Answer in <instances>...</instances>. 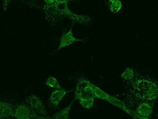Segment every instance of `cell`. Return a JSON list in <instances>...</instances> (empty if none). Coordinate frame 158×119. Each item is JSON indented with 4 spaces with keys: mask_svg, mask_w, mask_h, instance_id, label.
Returning <instances> with one entry per match:
<instances>
[{
    "mask_svg": "<svg viewBox=\"0 0 158 119\" xmlns=\"http://www.w3.org/2000/svg\"><path fill=\"white\" fill-rule=\"evenodd\" d=\"M74 90L73 99L74 101L84 97L98 98L122 110L133 118L137 116L135 110L130 109L123 101L107 94L85 77H81L78 79Z\"/></svg>",
    "mask_w": 158,
    "mask_h": 119,
    "instance_id": "cell-1",
    "label": "cell"
},
{
    "mask_svg": "<svg viewBox=\"0 0 158 119\" xmlns=\"http://www.w3.org/2000/svg\"><path fill=\"white\" fill-rule=\"evenodd\" d=\"M68 3L56 2L53 5L59 12L72 20L73 23L77 22L84 25H87L91 23V19L88 15L75 14L69 8Z\"/></svg>",
    "mask_w": 158,
    "mask_h": 119,
    "instance_id": "cell-2",
    "label": "cell"
},
{
    "mask_svg": "<svg viewBox=\"0 0 158 119\" xmlns=\"http://www.w3.org/2000/svg\"><path fill=\"white\" fill-rule=\"evenodd\" d=\"M140 82L139 84L136 85L135 89H134L135 93L138 96H140V98L143 102L150 103L151 101L156 99L158 94V87H156V84H150V82Z\"/></svg>",
    "mask_w": 158,
    "mask_h": 119,
    "instance_id": "cell-3",
    "label": "cell"
},
{
    "mask_svg": "<svg viewBox=\"0 0 158 119\" xmlns=\"http://www.w3.org/2000/svg\"><path fill=\"white\" fill-rule=\"evenodd\" d=\"M14 117L18 119H48L40 116L26 103L16 105L15 108Z\"/></svg>",
    "mask_w": 158,
    "mask_h": 119,
    "instance_id": "cell-4",
    "label": "cell"
},
{
    "mask_svg": "<svg viewBox=\"0 0 158 119\" xmlns=\"http://www.w3.org/2000/svg\"><path fill=\"white\" fill-rule=\"evenodd\" d=\"M25 101L38 113L48 119H51L42 100L36 94H31L26 98Z\"/></svg>",
    "mask_w": 158,
    "mask_h": 119,
    "instance_id": "cell-5",
    "label": "cell"
},
{
    "mask_svg": "<svg viewBox=\"0 0 158 119\" xmlns=\"http://www.w3.org/2000/svg\"><path fill=\"white\" fill-rule=\"evenodd\" d=\"M72 90H67L63 88L54 90L51 94L48 100L49 106L54 110H58L59 104L60 101L67 93Z\"/></svg>",
    "mask_w": 158,
    "mask_h": 119,
    "instance_id": "cell-6",
    "label": "cell"
},
{
    "mask_svg": "<svg viewBox=\"0 0 158 119\" xmlns=\"http://www.w3.org/2000/svg\"><path fill=\"white\" fill-rule=\"evenodd\" d=\"M73 23L69 30L64 32L61 36L60 39V43L57 49L53 52L55 54L60 49L69 46L76 42H84V40L77 38L74 37L72 33Z\"/></svg>",
    "mask_w": 158,
    "mask_h": 119,
    "instance_id": "cell-7",
    "label": "cell"
},
{
    "mask_svg": "<svg viewBox=\"0 0 158 119\" xmlns=\"http://www.w3.org/2000/svg\"><path fill=\"white\" fill-rule=\"evenodd\" d=\"M15 107L13 103L10 102L1 101L0 119L14 117Z\"/></svg>",
    "mask_w": 158,
    "mask_h": 119,
    "instance_id": "cell-8",
    "label": "cell"
},
{
    "mask_svg": "<svg viewBox=\"0 0 158 119\" xmlns=\"http://www.w3.org/2000/svg\"><path fill=\"white\" fill-rule=\"evenodd\" d=\"M135 110L143 119H148L152 112V105L150 103L143 102L138 105Z\"/></svg>",
    "mask_w": 158,
    "mask_h": 119,
    "instance_id": "cell-9",
    "label": "cell"
},
{
    "mask_svg": "<svg viewBox=\"0 0 158 119\" xmlns=\"http://www.w3.org/2000/svg\"><path fill=\"white\" fill-rule=\"evenodd\" d=\"M74 101L73 100L67 106L53 114L51 119H69V112Z\"/></svg>",
    "mask_w": 158,
    "mask_h": 119,
    "instance_id": "cell-10",
    "label": "cell"
},
{
    "mask_svg": "<svg viewBox=\"0 0 158 119\" xmlns=\"http://www.w3.org/2000/svg\"><path fill=\"white\" fill-rule=\"evenodd\" d=\"M107 5L110 11L114 13H117L122 7V3L119 0H108Z\"/></svg>",
    "mask_w": 158,
    "mask_h": 119,
    "instance_id": "cell-11",
    "label": "cell"
},
{
    "mask_svg": "<svg viewBox=\"0 0 158 119\" xmlns=\"http://www.w3.org/2000/svg\"><path fill=\"white\" fill-rule=\"evenodd\" d=\"M94 98L92 97H84L78 100L81 105L86 109H90L93 106Z\"/></svg>",
    "mask_w": 158,
    "mask_h": 119,
    "instance_id": "cell-12",
    "label": "cell"
},
{
    "mask_svg": "<svg viewBox=\"0 0 158 119\" xmlns=\"http://www.w3.org/2000/svg\"><path fill=\"white\" fill-rule=\"evenodd\" d=\"M135 76V73L133 69L131 68L127 67L122 73L120 77L122 78L127 81L132 79Z\"/></svg>",
    "mask_w": 158,
    "mask_h": 119,
    "instance_id": "cell-13",
    "label": "cell"
},
{
    "mask_svg": "<svg viewBox=\"0 0 158 119\" xmlns=\"http://www.w3.org/2000/svg\"><path fill=\"white\" fill-rule=\"evenodd\" d=\"M45 84L49 87L56 88L57 89H61L62 88L60 86L57 79L54 77L49 76L46 80Z\"/></svg>",
    "mask_w": 158,
    "mask_h": 119,
    "instance_id": "cell-14",
    "label": "cell"
},
{
    "mask_svg": "<svg viewBox=\"0 0 158 119\" xmlns=\"http://www.w3.org/2000/svg\"><path fill=\"white\" fill-rule=\"evenodd\" d=\"M48 4H51L56 2V0H44Z\"/></svg>",
    "mask_w": 158,
    "mask_h": 119,
    "instance_id": "cell-15",
    "label": "cell"
},
{
    "mask_svg": "<svg viewBox=\"0 0 158 119\" xmlns=\"http://www.w3.org/2000/svg\"><path fill=\"white\" fill-rule=\"evenodd\" d=\"M72 0H56V2L68 3L70 1Z\"/></svg>",
    "mask_w": 158,
    "mask_h": 119,
    "instance_id": "cell-16",
    "label": "cell"
}]
</instances>
